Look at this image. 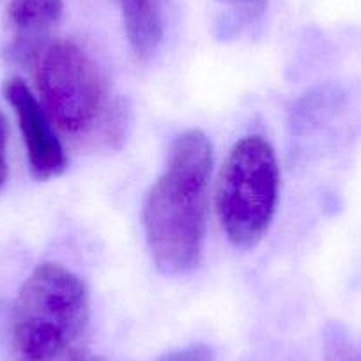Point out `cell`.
I'll list each match as a JSON object with an SVG mask.
<instances>
[{"label":"cell","instance_id":"1","mask_svg":"<svg viewBox=\"0 0 361 361\" xmlns=\"http://www.w3.org/2000/svg\"><path fill=\"white\" fill-rule=\"evenodd\" d=\"M213 145L200 130L176 138L161 176L145 195V241L163 275H185L202 259Z\"/></svg>","mask_w":361,"mask_h":361},{"label":"cell","instance_id":"2","mask_svg":"<svg viewBox=\"0 0 361 361\" xmlns=\"http://www.w3.org/2000/svg\"><path fill=\"white\" fill-rule=\"evenodd\" d=\"M89 290L57 262H43L23 282L13 312V350L18 361H57L89 322Z\"/></svg>","mask_w":361,"mask_h":361},{"label":"cell","instance_id":"3","mask_svg":"<svg viewBox=\"0 0 361 361\" xmlns=\"http://www.w3.org/2000/svg\"><path fill=\"white\" fill-rule=\"evenodd\" d=\"M280 169L275 149L259 135L245 137L227 156L216 186L221 228L238 248H255L271 227L279 202Z\"/></svg>","mask_w":361,"mask_h":361},{"label":"cell","instance_id":"4","mask_svg":"<svg viewBox=\"0 0 361 361\" xmlns=\"http://www.w3.org/2000/svg\"><path fill=\"white\" fill-rule=\"evenodd\" d=\"M29 66L41 106L55 130L69 137H82L110 117L102 71L75 41H48Z\"/></svg>","mask_w":361,"mask_h":361},{"label":"cell","instance_id":"5","mask_svg":"<svg viewBox=\"0 0 361 361\" xmlns=\"http://www.w3.org/2000/svg\"><path fill=\"white\" fill-rule=\"evenodd\" d=\"M4 96L18 119L32 176L37 180L61 176L68 166V158L39 99L34 96L30 87L16 76L4 83Z\"/></svg>","mask_w":361,"mask_h":361},{"label":"cell","instance_id":"6","mask_svg":"<svg viewBox=\"0 0 361 361\" xmlns=\"http://www.w3.org/2000/svg\"><path fill=\"white\" fill-rule=\"evenodd\" d=\"M62 0H11L8 23L13 29L9 55L30 64L34 55L50 41V30L61 22Z\"/></svg>","mask_w":361,"mask_h":361},{"label":"cell","instance_id":"7","mask_svg":"<svg viewBox=\"0 0 361 361\" xmlns=\"http://www.w3.org/2000/svg\"><path fill=\"white\" fill-rule=\"evenodd\" d=\"M124 32L137 61L147 62L165 36L163 0H119Z\"/></svg>","mask_w":361,"mask_h":361},{"label":"cell","instance_id":"8","mask_svg":"<svg viewBox=\"0 0 361 361\" xmlns=\"http://www.w3.org/2000/svg\"><path fill=\"white\" fill-rule=\"evenodd\" d=\"M159 361H216V356L209 345L197 343V345H188L163 354Z\"/></svg>","mask_w":361,"mask_h":361},{"label":"cell","instance_id":"9","mask_svg":"<svg viewBox=\"0 0 361 361\" xmlns=\"http://www.w3.org/2000/svg\"><path fill=\"white\" fill-rule=\"evenodd\" d=\"M220 2L231 4L232 8H234L243 18L248 20V22L259 18L267 4V0H220Z\"/></svg>","mask_w":361,"mask_h":361},{"label":"cell","instance_id":"10","mask_svg":"<svg viewBox=\"0 0 361 361\" xmlns=\"http://www.w3.org/2000/svg\"><path fill=\"white\" fill-rule=\"evenodd\" d=\"M8 179V123L0 112V188Z\"/></svg>","mask_w":361,"mask_h":361},{"label":"cell","instance_id":"11","mask_svg":"<svg viewBox=\"0 0 361 361\" xmlns=\"http://www.w3.org/2000/svg\"><path fill=\"white\" fill-rule=\"evenodd\" d=\"M57 361H106L105 357L92 354L89 350H73V353H66L64 356L59 357Z\"/></svg>","mask_w":361,"mask_h":361}]
</instances>
